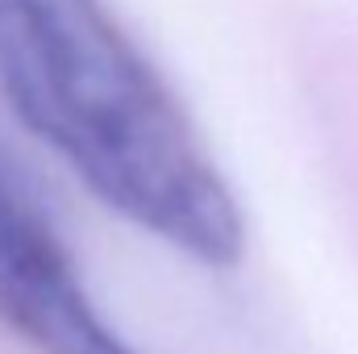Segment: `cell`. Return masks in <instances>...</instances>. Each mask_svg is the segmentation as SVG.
Wrapping results in <instances>:
<instances>
[{
    "instance_id": "cell-1",
    "label": "cell",
    "mask_w": 358,
    "mask_h": 354,
    "mask_svg": "<svg viewBox=\"0 0 358 354\" xmlns=\"http://www.w3.org/2000/svg\"><path fill=\"white\" fill-rule=\"evenodd\" d=\"M0 96L117 217L204 267L242 259L238 196L104 0H0Z\"/></svg>"
},
{
    "instance_id": "cell-2",
    "label": "cell",
    "mask_w": 358,
    "mask_h": 354,
    "mask_svg": "<svg viewBox=\"0 0 358 354\" xmlns=\"http://www.w3.org/2000/svg\"><path fill=\"white\" fill-rule=\"evenodd\" d=\"M0 325L38 354H138L96 313L63 242L0 163Z\"/></svg>"
}]
</instances>
